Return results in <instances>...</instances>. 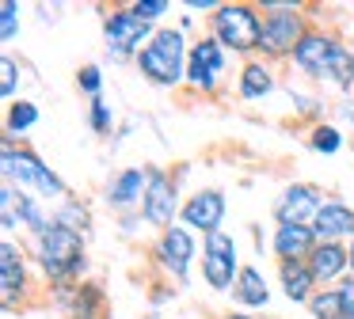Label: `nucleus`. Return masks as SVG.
<instances>
[{"mask_svg":"<svg viewBox=\"0 0 354 319\" xmlns=\"http://www.w3.org/2000/svg\"><path fill=\"white\" fill-rule=\"evenodd\" d=\"M293 61H297L308 76H331L339 88L354 84V57L339 42H331V38H324V35L301 38V46L293 50Z\"/></svg>","mask_w":354,"mask_h":319,"instance_id":"f257e3e1","label":"nucleus"},{"mask_svg":"<svg viewBox=\"0 0 354 319\" xmlns=\"http://www.w3.org/2000/svg\"><path fill=\"white\" fill-rule=\"evenodd\" d=\"M138 65L153 84H176L183 76V35L179 30H156L149 46L138 53Z\"/></svg>","mask_w":354,"mask_h":319,"instance_id":"f03ea898","label":"nucleus"},{"mask_svg":"<svg viewBox=\"0 0 354 319\" xmlns=\"http://www.w3.org/2000/svg\"><path fill=\"white\" fill-rule=\"evenodd\" d=\"M80 255H84V247H80L77 228L50 224L46 232L39 235V262H42V270L54 273V278H65V273L77 270Z\"/></svg>","mask_w":354,"mask_h":319,"instance_id":"7ed1b4c3","label":"nucleus"},{"mask_svg":"<svg viewBox=\"0 0 354 319\" xmlns=\"http://www.w3.org/2000/svg\"><path fill=\"white\" fill-rule=\"evenodd\" d=\"M214 35L221 46H232V50H255L263 35V23L248 4H225L214 15Z\"/></svg>","mask_w":354,"mask_h":319,"instance_id":"20e7f679","label":"nucleus"},{"mask_svg":"<svg viewBox=\"0 0 354 319\" xmlns=\"http://www.w3.org/2000/svg\"><path fill=\"white\" fill-rule=\"evenodd\" d=\"M274 15L263 19V35H259V50L267 53H286L301 46V15L293 12V4H267Z\"/></svg>","mask_w":354,"mask_h":319,"instance_id":"39448f33","label":"nucleus"},{"mask_svg":"<svg viewBox=\"0 0 354 319\" xmlns=\"http://www.w3.org/2000/svg\"><path fill=\"white\" fill-rule=\"evenodd\" d=\"M4 175H8V179H19V182H31V186L42 190V194H54V197L65 194L62 179H57L50 167H42L31 152H16L12 144L4 148Z\"/></svg>","mask_w":354,"mask_h":319,"instance_id":"423d86ee","label":"nucleus"},{"mask_svg":"<svg viewBox=\"0 0 354 319\" xmlns=\"http://www.w3.org/2000/svg\"><path fill=\"white\" fill-rule=\"evenodd\" d=\"M202 270H206V281L214 289H229L232 285V273H236V243H232V235H225L221 228L206 235Z\"/></svg>","mask_w":354,"mask_h":319,"instance_id":"0eeeda50","label":"nucleus"},{"mask_svg":"<svg viewBox=\"0 0 354 319\" xmlns=\"http://www.w3.org/2000/svg\"><path fill=\"white\" fill-rule=\"evenodd\" d=\"M320 190L316 186H290L282 194V202H278V220L282 224H308L313 220L316 224V217H320Z\"/></svg>","mask_w":354,"mask_h":319,"instance_id":"6e6552de","label":"nucleus"},{"mask_svg":"<svg viewBox=\"0 0 354 319\" xmlns=\"http://www.w3.org/2000/svg\"><path fill=\"white\" fill-rule=\"evenodd\" d=\"M221 68H225V53H221V42H217V38H206V42H198L191 50L187 76H191L194 88H214Z\"/></svg>","mask_w":354,"mask_h":319,"instance_id":"1a4fd4ad","label":"nucleus"},{"mask_svg":"<svg viewBox=\"0 0 354 319\" xmlns=\"http://www.w3.org/2000/svg\"><path fill=\"white\" fill-rule=\"evenodd\" d=\"M103 35H107V46H111V50L126 53V50H133V46L145 42L149 23L138 19L133 12H111V19H107V27H103Z\"/></svg>","mask_w":354,"mask_h":319,"instance_id":"9d476101","label":"nucleus"},{"mask_svg":"<svg viewBox=\"0 0 354 319\" xmlns=\"http://www.w3.org/2000/svg\"><path fill=\"white\" fill-rule=\"evenodd\" d=\"M221 213H225V197L217 194V190H202V194H194L191 202L183 205V220L191 228H202V232H217V224H221Z\"/></svg>","mask_w":354,"mask_h":319,"instance_id":"9b49d317","label":"nucleus"},{"mask_svg":"<svg viewBox=\"0 0 354 319\" xmlns=\"http://www.w3.org/2000/svg\"><path fill=\"white\" fill-rule=\"evenodd\" d=\"M171 213H176V190H171L168 175L153 171L149 175V190H145V217L153 224H171Z\"/></svg>","mask_w":354,"mask_h":319,"instance_id":"f8f14e48","label":"nucleus"},{"mask_svg":"<svg viewBox=\"0 0 354 319\" xmlns=\"http://www.w3.org/2000/svg\"><path fill=\"white\" fill-rule=\"evenodd\" d=\"M316 232L313 228H305V224H282L278 228V235H274V251H278V258L282 262H301L305 255H313L316 251Z\"/></svg>","mask_w":354,"mask_h":319,"instance_id":"ddd939ff","label":"nucleus"},{"mask_svg":"<svg viewBox=\"0 0 354 319\" xmlns=\"http://www.w3.org/2000/svg\"><path fill=\"white\" fill-rule=\"evenodd\" d=\"M191 255H194V243L183 228H168L160 240V258L176 278H187V266H191Z\"/></svg>","mask_w":354,"mask_h":319,"instance_id":"4468645a","label":"nucleus"},{"mask_svg":"<svg viewBox=\"0 0 354 319\" xmlns=\"http://www.w3.org/2000/svg\"><path fill=\"white\" fill-rule=\"evenodd\" d=\"M313 232L320 235L324 243H331L335 235H354V209H346V205H339V202H328L320 209V217H316Z\"/></svg>","mask_w":354,"mask_h":319,"instance_id":"2eb2a0df","label":"nucleus"},{"mask_svg":"<svg viewBox=\"0 0 354 319\" xmlns=\"http://www.w3.org/2000/svg\"><path fill=\"white\" fill-rule=\"evenodd\" d=\"M19 289H24V258H19L16 243H4L0 247V296H4V304L16 300Z\"/></svg>","mask_w":354,"mask_h":319,"instance_id":"dca6fc26","label":"nucleus"},{"mask_svg":"<svg viewBox=\"0 0 354 319\" xmlns=\"http://www.w3.org/2000/svg\"><path fill=\"white\" fill-rule=\"evenodd\" d=\"M308 258H313L308 266H313V273H316V278H324V281H328V278H335V273L343 270L346 262H351V251H343L339 243H320V247H316Z\"/></svg>","mask_w":354,"mask_h":319,"instance_id":"f3484780","label":"nucleus"},{"mask_svg":"<svg viewBox=\"0 0 354 319\" xmlns=\"http://www.w3.org/2000/svg\"><path fill=\"white\" fill-rule=\"evenodd\" d=\"M313 281H316L313 266H305V262H282V285H286V296H290V300H305L308 289H313Z\"/></svg>","mask_w":354,"mask_h":319,"instance_id":"a211bd4d","label":"nucleus"},{"mask_svg":"<svg viewBox=\"0 0 354 319\" xmlns=\"http://www.w3.org/2000/svg\"><path fill=\"white\" fill-rule=\"evenodd\" d=\"M141 190H149V179L138 171V167H130V171H122L115 179V186H111V202L115 205H130L141 197Z\"/></svg>","mask_w":354,"mask_h":319,"instance_id":"6ab92c4d","label":"nucleus"},{"mask_svg":"<svg viewBox=\"0 0 354 319\" xmlns=\"http://www.w3.org/2000/svg\"><path fill=\"white\" fill-rule=\"evenodd\" d=\"M236 296H240V304H248V308H259V304H267V281L259 278V270H240V278H236Z\"/></svg>","mask_w":354,"mask_h":319,"instance_id":"aec40b11","label":"nucleus"},{"mask_svg":"<svg viewBox=\"0 0 354 319\" xmlns=\"http://www.w3.org/2000/svg\"><path fill=\"white\" fill-rule=\"evenodd\" d=\"M270 88H274V80H270V72L263 65H248L244 68V80H240V95L244 99H259V95H267Z\"/></svg>","mask_w":354,"mask_h":319,"instance_id":"412c9836","label":"nucleus"},{"mask_svg":"<svg viewBox=\"0 0 354 319\" xmlns=\"http://www.w3.org/2000/svg\"><path fill=\"white\" fill-rule=\"evenodd\" d=\"M313 316L316 319H346V308H343V289H328V293L313 296Z\"/></svg>","mask_w":354,"mask_h":319,"instance_id":"4be33fe9","label":"nucleus"},{"mask_svg":"<svg viewBox=\"0 0 354 319\" xmlns=\"http://www.w3.org/2000/svg\"><path fill=\"white\" fill-rule=\"evenodd\" d=\"M35 118H39V110H35L31 103H16L8 110V129H12V133H19V129L35 126Z\"/></svg>","mask_w":354,"mask_h":319,"instance_id":"5701e85b","label":"nucleus"},{"mask_svg":"<svg viewBox=\"0 0 354 319\" xmlns=\"http://www.w3.org/2000/svg\"><path fill=\"white\" fill-rule=\"evenodd\" d=\"M16 12H19L16 0H4V8H0V35H4V42L16 38Z\"/></svg>","mask_w":354,"mask_h":319,"instance_id":"b1692460","label":"nucleus"},{"mask_svg":"<svg viewBox=\"0 0 354 319\" xmlns=\"http://www.w3.org/2000/svg\"><path fill=\"white\" fill-rule=\"evenodd\" d=\"M313 148H316V152H335V148H339V133H335L331 126H320V129L313 133Z\"/></svg>","mask_w":354,"mask_h":319,"instance_id":"393cba45","label":"nucleus"},{"mask_svg":"<svg viewBox=\"0 0 354 319\" xmlns=\"http://www.w3.org/2000/svg\"><path fill=\"white\" fill-rule=\"evenodd\" d=\"M130 12L138 15V19H145V23H149V19H156V15L168 12V4H164V0H145V4H133Z\"/></svg>","mask_w":354,"mask_h":319,"instance_id":"a878e982","label":"nucleus"},{"mask_svg":"<svg viewBox=\"0 0 354 319\" xmlns=\"http://www.w3.org/2000/svg\"><path fill=\"white\" fill-rule=\"evenodd\" d=\"M0 72H4V80H0V91H4V95H12V91H16V61L4 57V61H0Z\"/></svg>","mask_w":354,"mask_h":319,"instance_id":"bb28decb","label":"nucleus"},{"mask_svg":"<svg viewBox=\"0 0 354 319\" xmlns=\"http://www.w3.org/2000/svg\"><path fill=\"white\" fill-rule=\"evenodd\" d=\"M80 88H84V91H92V95L100 91V68H95V65H88L84 72H80Z\"/></svg>","mask_w":354,"mask_h":319,"instance_id":"cd10ccee","label":"nucleus"},{"mask_svg":"<svg viewBox=\"0 0 354 319\" xmlns=\"http://www.w3.org/2000/svg\"><path fill=\"white\" fill-rule=\"evenodd\" d=\"M107 122H111V118H107V106L95 99V103H92V126H95V129H107Z\"/></svg>","mask_w":354,"mask_h":319,"instance_id":"c85d7f7f","label":"nucleus"},{"mask_svg":"<svg viewBox=\"0 0 354 319\" xmlns=\"http://www.w3.org/2000/svg\"><path fill=\"white\" fill-rule=\"evenodd\" d=\"M343 308H346V319H354V281L343 285Z\"/></svg>","mask_w":354,"mask_h":319,"instance_id":"c756f323","label":"nucleus"},{"mask_svg":"<svg viewBox=\"0 0 354 319\" xmlns=\"http://www.w3.org/2000/svg\"><path fill=\"white\" fill-rule=\"evenodd\" d=\"M351 266H354V243H351Z\"/></svg>","mask_w":354,"mask_h":319,"instance_id":"7c9ffc66","label":"nucleus"},{"mask_svg":"<svg viewBox=\"0 0 354 319\" xmlns=\"http://www.w3.org/2000/svg\"><path fill=\"white\" fill-rule=\"evenodd\" d=\"M346 118H351V122H354V110H346Z\"/></svg>","mask_w":354,"mask_h":319,"instance_id":"2f4dec72","label":"nucleus"},{"mask_svg":"<svg viewBox=\"0 0 354 319\" xmlns=\"http://www.w3.org/2000/svg\"><path fill=\"white\" fill-rule=\"evenodd\" d=\"M229 319H248V316H229Z\"/></svg>","mask_w":354,"mask_h":319,"instance_id":"473e14b6","label":"nucleus"}]
</instances>
